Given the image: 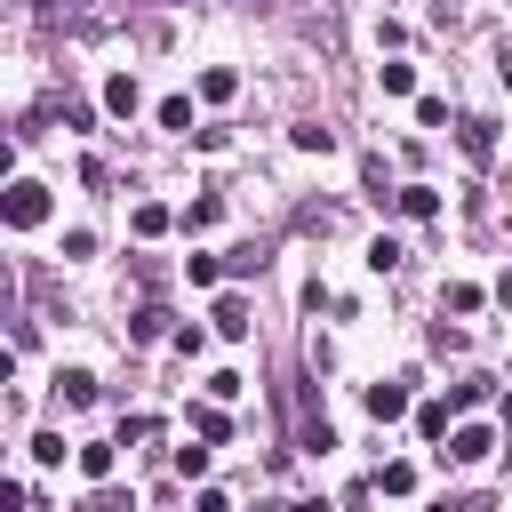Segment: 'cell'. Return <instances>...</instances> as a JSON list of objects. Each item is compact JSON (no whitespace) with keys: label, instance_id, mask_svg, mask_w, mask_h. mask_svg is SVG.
<instances>
[{"label":"cell","instance_id":"cell-2","mask_svg":"<svg viewBox=\"0 0 512 512\" xmlns=\"http://www.w3.org/2000/svg\"><path fill=\"white\" fill-rule=\"evenodd\" d=\"M488 448H496V440H488L480 424H456V440H448V464H480Z\"/></svg>","mask_w":512,"mask_h":512},{"label":"cell","instance_id":"cell-9","mask_svg":"<svg viewBox=\"0 0 512 512\" xmlns=\"http://www.w3.org/2000/svg\"><path fill=\"white\" fill-rule=\"evenodd\" d=\"M216 328H224V336H248L256 320H248V304H240V296H224V304H216Z\"/></svg>","mask_w":512,"mask_h":512},{"label":"cell","instance_id":"cell-18","mask_svg":"<svg viewBox=\"0 0 512 512\" xmlns=\"http://www.w3.org/2000/svg\"><path fill=\"white\" fill-rule=\"evenodd\" d=\"M160 128H184V136H192V104H184V96H168V104H160Z\"/></svg>","mask_w":512,"mask_h":512},{"label":"cell","instance_id":"cell-24","mask_svg":"<svg viewBox=\"0 0 512 512\" xmlns=\"http://www.w3.org/2000/svg\"><path fill=\"white\" fill-rule=\"evenodd\" d=\"M496 296H504V304H512V280H504V288H496Z\"/></svg>","mask_w":512,"mask_h":512},{"label":"cell","instance_id":"cell-22","mask_svg":"<svg viewBox=\"0 0 512 512\" xmlns=\"http://www.w3.org/2000/svg\"><path fill=\"white\" fill-rule=\"evenodd\" d=\"M496 72H504V88H512V48H504V56H496Z\"/></svg>","mask_w":512,"mask_h":512},{"label":"cell","instance_id":"cell-21","mask_svg":"<svg viewBox=\"0 0 512 512\" xmlns=\"http://www.w3.org/2000/svg\"><path fill=\"white\" fill-rule=\"evenodd\" d=\"M88 512H128V496H120V488H104V480H96V496H88Z\"/></svg>","mask_w":512,"mask_h":512},{"label":"cell","instance_id":"cell-11","mask_svg":"<svg viewBox=\"0 0 512 512\" xmlns=\"http://www.w3.org/2000/svg\"><path fill=\"white\" fill-rule=\"evenodd\" d=\"M160 232H168V208L144 200V208H136V240H160Z\"/></svg>","mask_w":512,"mask_h":512},{"label":"cell","instance_id":"cell-5","mask_svg":"<svg viewBox=\"0 0 512 512\" xmlns=\"http://www.w3.org/2000/svg\"><path fill=\"white\" fill-rule=\"evenodd\" d=\"M192 432L216 448V440H232V416H224V408H192Z\"/></svg>","mask_w":512,"mask_h":512},{"label":"cell","instance_id":"cell-23","mask_svg":"<svg viewBox=\"0 0 512 512\" xmlns=\"http://www.w3.org/2000/svg\"><path fill=\"white\" fill-rule=\"evenodd\" d=\"M504 456H512V400H504Z\"/></svg>","mask_w":512,"mask_h":512},{"label":"cell","instance_id":"cell-15","mask_svg":"<svg viewBox=\"0 0 512 512\" xmlns=\"http://www.w3.org/2000/svg\"><path fill=\"white\" fill-rule=\"evenodd\" d=\"M216 216H224V200H192V208H184V232H208Z\"/></svg>","mask_w":512,"mask_h":512},{"label":"cell","instance_id":"cell-10","mask_svg":"<svg viewBox=\"0 0 512 512\" xmlns=\"http://www.w3.org/2000/svg\"><path fill=\"white\" fill-rule=\"evenodd\" d=\"M392 200H400V216H432V208H440V192H424V184H408V192H392Z\"/></svg>","mask_w":512,"mask_h":512},{"label":"cell","instance_id":"cell-6","mask_svg":"<svg viewBox=\"0 0 512 512\" xmlns=\"http://www.w3.org/2000/svg\"><path fill=\"white\" fill-rule=\"evenodd\" d=\"M104 112H120V120L136 112V80H128V72H120V80H104Z\"/></svg>","mask_w":512,"mask_h":512},{"label":"cell","instance_id":"cell-14","mask_svg":"<svg viewBox=\"0 0 512 512\" xmlns=\"http://www.w3.org/2000/svg\"><path fill=\"white\" fill-rule=\"evenodd\" d=\"M232 88H240V80H232V72H224V64H216V72H200V96H208V104H224V96H232Z\"/></svg>","mask_w":512,"mask_h":512},{"label":"cell","instance_id":"cell-17","mask_svg":"<svg viewBox=\"0 0 512 512\" xmlns=\"http://www.w3.org/2000/svg\"><path fill=\"white\" fill-rule=\"evenodd\" d=\"M376 80H384V96H408V88H416V72H408V64H384Z\"/></svg>","mask_w":512,"mask_h":512},{"label":"cell","instance_id":"cell-16","mask_svg":"<svg viewBox=\"0 0 512 512\" xmlns=\"http://www.w3.org/2000/svg\"><path fill=\"white\" fill-rule=\"evenodd\" d=\"M376 488H384V496H408V488H416V472H408V464H384V472H376Z\"/></svg>","mask_w":512,"mask_h":512},{"label":"cell","instance_id":"cell-8","mask_svg":"<svg viewBox=\"0 0 512 512\" xmlns=\"http://www.w3.org/2000/svg\"><path fill=\"white\" fill-rule=\"evenodd\" d=\"M160 328H168V312H160V304H136V320H128V336H136V344H152Z\"/></svg>","mask_w":512,"mask_h":512},{"label":"cell","instance_id":"cell-7","mask_svg":"<svg viewBox=\"0 0 512 512\" xmlns=\"http://www.w3.org/2000/svg\"><path fill=\"white\" fill-rule=\"evenodd\" d=\"M456 136H464V152H472V160H488V152H496V128H488V120H464Z\"/></svg>","mask_w":512,"mask_h":512},{"label":"cell","instance_id":"cell-3","mask_svg":"<svg viewBox=\"0 0 512 512\" xmlns=\"http://www.w3.org/2000/svg\"><path fill=\"white\" fill-rule=\"evenodd\" d=\"M56 400H64V408H88V400H96V376H88V368H64V376H56Z\"/></svg>","mask_w":512,"mask_h":512},{"label":"cell","instance_id":"cell-4","mask_svg":"<svg viewBox=\"0 0 512 512\" xmlns=\"http://www.w3.org/2000/svg\"><path fill=\"white\" fill-rule=\"evenodd\" d=\"M368 416H376V424L408 416V392H400V384H368Z\"/></svg>","mask_w":512,"mask_h":512},{"label":"cell","instance_id":"cell-20","mask_svg":"<svg viewBox=\"0 0 512 512\" xmlns=\"http://www.w3.org/2000/svg\"><path fill=\"white\" fill-rule=\"evenodd\" d=\"M416 432H424V440H440V432H448V408H440V400H432V408H416Z\"/></svg>","mask_w":512,"mask_h":512},{"label":"cell","instance_id":"cell-1","mask_svg":"<svg viewBox=\"0 0 512 512\" xmlns=\"http://www.w3.org/2000/svg\"><path fill=\"white\" fill-rule=\"evenodd\" d=\"M40 216H48V192H40L32 176H16V184H8V224H16V232H32Z\"/></svg>","mask_w":512,"mask_h":512},{"label":"cell","instance_id":"cell-12","mask_svg":"<svg viewBox=\"0 0 512 512\" xmlns=\"http://www.w3.org/2000/svg\"><path fill=\"white\" fill-rule=\"evenodd\" d=\"M224 272H232V280H248V272H264V248H256V240H248V248H232V256H224Z\"/></svg>","mask_w":512,"mask_h":512},{"label":"cell","instance_id":"cell-13","mask_svg":"<svg viewBox=\"0 0 512 512\" xmlns=\"http://www.w3.org/2000/svg\"><path fill=\"white\" fill-rule=\"evenodd\" d=\"M80 472H88V480H112V448L88 440V448H80Z\"/></svg>","mask_w":512,"mask_h":512},{"label":"cell","instance_id":"cell-19","mask_svg":"<svg viewBox=\"0 0 512 512\" xmlns=\"http://www.w3.org/2000/svg\"><path fill=\"white\" fill-rule=\"evenodd\" d=\"M328 144H336V136H328L320 120H304V128H296V152H328Z\"/></svg>","mask_w":512,"mask_h":512}]
</instances>
